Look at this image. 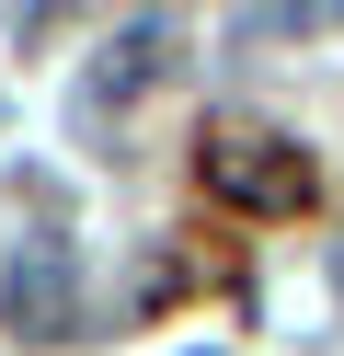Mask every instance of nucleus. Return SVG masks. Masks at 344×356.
Masks as SVG:
<instances>
[{"label":"nucleus","instance_id":"3","mask_svg":"<svg viewBox=\"0 0 344 356\" xmlns=\"http://www.w3.org/2000/svg\"><path fill=\"white\" fill-rule=\"evenodd\" d=\"M161 47H172V24H161V12H138V24L115 35V58H104V92H115V104H138V92L161 81Z\"/></svg>","mask_w":344,"mask_h":356},{"label":"nucleus","instance_id":"2","mask_svg":"<svg viewBox=\"0 0 344 356\" xmlns=\"http://www.w3.org/2000/svg\"><path fill=\"white\" fill-rule=\"evenodd\" d=\"M0 322L35 333V345H69V333H81V253H69L58 230H35L0 264Z\"/></svg>","mask_w":344,"mask_h":356},{"label":"nucleus","instance_id":"1","mask_svg":"<svg viewBox=\"0 0 344 356\" xmlns=\"http://www.w3.org/2000/svg\"><path fill=\"white\" fill-rule=\"evenodd\" d=\"M195 172H206V195H218V207H241V218H287V207H310V149H298V138H264V127H206Z\"/></svg>","mask_w":344,"mask_h":356},{"label":"nucleus","instance_id":"4","mask_svg":"<svg viewBox=\"0 0 344 356\" xmlns=\"http://www.w3.org/2000/svg\"><path fill=\"white\" fill-rule=\"evenodd\" d=\"M252 35H264V47H287V35L344 47V0H252Z\"/></svg>","mask_w":344,"mask_h":356}]
</instances>
